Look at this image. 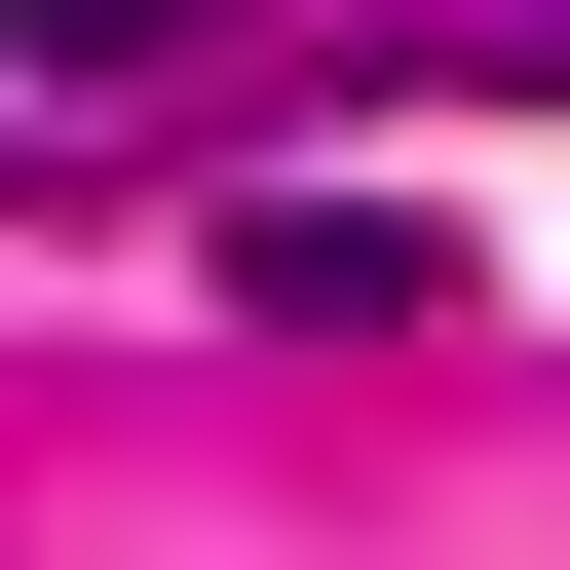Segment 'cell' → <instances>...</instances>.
Returning <instances> with one entry per match:
<instances>
[{"label": "cell", "mask_w": 570, "mask_h": 570, "mask_svg": "<svg viewBox=\"0 0 570 570\" xmlns=\"http://www.w3.org/2000/svg\"><path fill=\"white\" fill-rule=\"evenodd\" d=\"M228 305H266V343H419V305H456V228H381V190H266V228H228Z\"/></svg>", "instance_id": "obj_1"}, {"label": "cell", "mask_w": 570, "mask_h": 570, "mask_svg": "<svg viewBox=\"0 0 570 570\" xmlns=\"http://www.w3.org/2000/svg\"><path fill=\"white\" fill-rule=\"evenodd\" d=\"M190 39H228V0H39V77H190Z\"/></svg>", "instance_id": "obj_2"}]
</instances>
